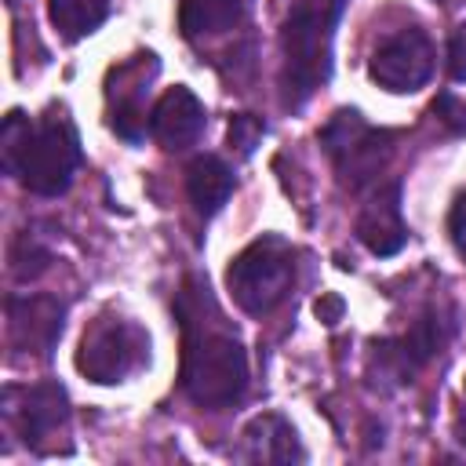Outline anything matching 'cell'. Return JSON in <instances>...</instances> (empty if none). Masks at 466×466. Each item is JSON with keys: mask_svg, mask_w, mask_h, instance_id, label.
Instances as JSON below:
<instances>
[{"mask_svg": "<svg viewBox=\"0 0 466 466\" xmlns=\"http://www.w3.org/2000/svg\"><path fill=\"white\" fill-rule=\"evenodd\" d=\"M4 171L15 175L36 197H58L73 186L80 167V135L66 113H47L29 120L22 109H11L0 127Z\"/></svg>", "mask_w": 466, "mask_h": 466, "instance_id": "1", "label": "cell"}, {"mask_svg": "<svg viewBox=\"0 0 466 466\" xmlns=\"http://www.w3.org/2000/svg\"><path fill=\"white\" fill-rule=\"evenodd\" d=\"M182 309V390L197 408H233L248 393V353L240 339L222 324L218 309L211 320H200L189 302H178Z\"/></svg>", "mask_w": 466, "mask_h": 466, "instance_id": "2", "label": "cell"}, {"mask_svg": "<svg viewBox=\"0 0 466 466\" xmlns=\"http://www.w3.org/2000/svg\"><path fill=\"white\" fill-rule=\"evenodd\" d=\"M346 0H291L288 18L280 25V51H284V69H280V87H284V106L299 109L313 98L320 84L331 76V44H335V25L342 18Z\"/></svg>", "mask_w": 466, "mask_h": 466, "instance_id": "3", "label": "cell"}, {"mask_svg": "<svg viewBox=\"0 0 466 466\" xmlns=\"http://www.w3.org/2000/svg\"><path fill=\"white\" fill-rule=\"evenodd\" d=\"M226 284H229L233 302L244 313H251V317L273 313L295 284V248L277 233L251 240L229 262Z\"/></svg>", "mask_w": 466, "mask_h": 466, "instance_id": "4", "label": "cell"}, {"mask_svg": "<svg viewBox=\"0 0 466 466\" xmlns=\"http://www.w3.org/2000/svg\"><path fill=\"white\" fill-rule=\"evenodd\" d=\"M320 149L339 171V182L353 193L371 189L379 182V171L393 157V131L371 127L357 109H335L328 124L320 127Z\"/></svg>", "mask_w": 466, "mask_h": 466, "instance_id": "5", "label": "cell"}, {"mask_svg": "<svg viewBox=\"0 0 466 466\" xmlns=\"http://www.w3.org/2000/svg\"><path fill=\"white\" fill-rule=\"evenodd\" d=\"M149 360V335L127 317H102L84 331L76 368L91 382H124Z\"/></svg>", "mask_w": 466, "mask_h": 466, "instance_id": "6", "label": "cell"}, {"mask_svg": "<svg viewBox=\"0 0 466 466\" xmlns=\"http://www.w3.org/2000/svg\"><path fill=\"white\" fill-rule=\"evenodd\" d=\"M368 73H371V80L379 87H386L393 95L419 91L433 73V44H430V36L419 25L397 29L393 36H386L375 47V55L368 62Z\"/></svg>", "mask_w": 466, "mask_h": 466, "instance_id": "7", "label": "cell"}, {"mask_svg": "<svg viewBox=\"0 0 466 466\" xmlns=\"http://www.w3.org/2000/svg\"><path fill=\"white\" fill-rule=\"evenodd\" d=\"M448 320H441L437 309H430L426 317H419L411 324V331H404L400 339H382L371 346V375L390 379L397 386L411 382L430 360L433 353H441L444 339H448Z\"/></svg>", "mask_w": 466, "mask_h": 466, "instance_id": "8", "label": "cell"}, {"mask_svg": "<svg viewBox=\"0 0 466 466\" xmlns=\"http://www.w3.org/2000/svg\"><path fill=\"white\" fill-rule=\"evenodd\" d=\"M4 419L7 426L29 444L44 448V441L66 426L69 419V393L62 382H36V386H7L4 390Z\"/></svg>", "mask_w": 466, "mask_h": 466, "instance_id": "9", "label": "cell"}, {"mask_svg": "<svg viewBox=\"0 0 466 466\" xmlns=\"http://www.w3.org/2000/svg\"><path fill=\"white\" fill-rule=\"evenodd\" d=\"M357 240L379 258H390L408 244V226H404V215H400V182L397 178L375 182L368 189V197L357 211Z\"/></svg>", "mask_w": 466, "mask_h": 466, "instance_id": "10", "label": "cell"}, {"mask_svg": "<svg viewBox=\"0 0 466 466\" xmlns=\"http://www.w3.org/2000/svg\"><path fill=\"white\" fill-rule=\"evenodd\" d=\"M66 306L55 295H11L7 299V335L22 353L47 357L62 339Z\"/></svg>", "mask_w": 466, "mask_h": 466, "instance_id": "11", "label": "cell"}, {"mask_svg": "<svg viewBox=\"0 0 466 466\" xmlns=\"http://www.w3.org/2000/svg\"><path fill=\"white\" fill-rule=\"evenodd\" d=\"M204 124H208L204 102H200L189 87H182V84L167 87V91L157 98L153 113H149V135H153L164 149H186V146H193V142L200 138Z\"/></svg>", "mask_w": 466, "mask_h": 466, "instance_id": "12", "label": "cell"}, {"mask_svg": "<svg viewBox=\"0 0 466 466\" xmlns=\"http://www.w3.org/2000/svg\"><path fill=\"white\" fill-rule=\"evenodd\" d=\"M240 441H244V459H251V462H280V466H288V462H302L306 459L295 426L277 411L255 415L244 426Z\"/></svg>", "mask_w": 466, "mask_h": 466, "instance_id": "13", "label": "cell"}, {"mask_svg": "<svg viewBox=\"0 0 466 466\" xmlns=\"http://www.w3.org/2000/svg\"><path fill=\"white\" fill-rule=\"evenodd\" d=\"M186 193L197 208V215L211 218L215 211H222V204L229 200L233 193V171L226 160L204 153V157H193L189 167H186Z\"/></svg>", "mask_w": 466, "mask_h": 466, "instance_id": "14", "label": "cell"}, {"mask_svg": "<svg viewBox=\"0 0 466 466\" xmlns=\"http://www.w3.org/2000/svg\"><path fill=\"white\" fill-rule=\"evenodd\" d=\"M240 15H244L240 0H182L178 4V29L186 40L222 36L240 22Z\"/></svg>", "mask_w": 466, "mask_h": 466, "instance_id": "15", "label": "cell"}, {"mask_svg": "<svg viewBox=\"0 0 466 466\" xmlns=\"http://www.w3.org/2000/svg\"><path fill=\"white\" fill-rule=\"evenodd\" d=\"M47 15L66 40H80L106 22L109 0H47Z\"/></svg>", "mask_w": 466, "mask_h": 466, "instance_id": "16", "label": "cell"}, {"mask_svg": "<svg viewBox=\"0 0 466 466\" xmlns=\"http://www.w3.org/2000/svg\"><path fill=\"white\" fill-rule=\"evenodd\" d=\"M11 277L15 280H33V277H40L47 266H51V251L36 240V233H29V229H22L18 237H15V244H11Z\"/></svg>", "mask_w": 466, "mask_h": 466, "instance_id": "17", "label": "cell"}, {"mask_svg": "<svg viewBox=\"0 0 466 466\" xmlns=\"http://www.w3.org/2000/svg\"><path fill=\"white\" fill-rule=\"evenodd\" d=\"M229 146L240 153V157H251L255 153V146L262 142V135H266V124L255 116V113H237L233 120H229Z\"/></svg>", "mask_w": 466, "mask_h": 466, "instance_id": "18", "label": "cell"}, {"mask_svg": "<svg viewBox=\"0 0 466 466\" xmlns=\"http://www.w3.org/2000/svg\"><path fill=\"white\" fill-rule=\"evenodd\" d=\"M433 113H437V116H441L455 135H466V98H459V95L444 91V95H437Z\"/></svg>", "mask_w": 466, "mask_h": 466, "instance_id": "19", "label": "cell"}, {"mask_svg": "<svg viewBox=\"0 0 466 466\" xmlns=\"http://www.w3.org/2000/svg\"><path fill=\"white\" fill-rule=\"evenodd\" d=\"M448 73H451V80L466 84V22L455 25V33L448 40Z\"/></svg>", "mask_w": 466, "mask_h": 466, "instance_id": "20", "label": "cell"}, {"mask_svg": "<svg viewBox=\"0 0 466 466\" xmlns=\"http://www.w3.org/2000/svg\"><path fill=\"white\" fill-rule=\"evenodd\" d=\"M448 233H451L455 251L466 258V193H459L455 204H451V211H448Z\"/></svg>", "mask_w": 466, "mask_h": 466, "instance_id": "21", "label": "cell"}, {"mask_svg": "<svg viewBox=\"0 0 466 466\" xmlns=\"http://www.w3.org/2000/svg\"><path fill=\"white\" fill-rule=\"evenodd\" d=\"M339 313H342V302H339L335 295H328V299H320V302H317V317H320V320L335 324V320H339Z\"/></svg>", "mask_w": 466, "mask_h": 466, "instance_id": "22", "label": "cell"}, {"mask_svg": "<svg viewBox=\"0 0 466 466\" xmlns=\"http://www.w3.org/2000/svg\"><path fill=\"white\" fill-rule=\"evenodd\" d=\"M462 444H466V437H462Z\"/></svg>", "mask_w": 466, "mask_h": 466, "instance_id": "23", "label": "cell"}]
</instances>
